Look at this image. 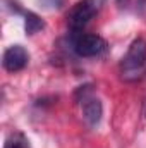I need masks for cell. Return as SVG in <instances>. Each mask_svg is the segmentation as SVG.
<instances>
[{"mask_svg":"<svg viewBox=\"0 0 146 148\" xmlns=\"http://www.w3.org/2000/svg\"><path fill=\"white\" fill-rule=\"evenodd\" d=\"M120 77L127 83L138 81L145 76L146 71V40L136 38L129 45L126 55L120 60Z\"/></svg>","mask_w":146,"mask_h":148,"instance_id":"obj_1","label":"cell"},{"mask_svg":"<svg viewBox=\"0 0 146 148\" xmlns=\"http://www.w3.org/2000/svg\"><path fill=\"white\" fill-rule=\"evenodd\" d=\"M105 0H79L67 14V26L72 33L81 31L103 7Z\"/></svg>","mask_w":146,"mask_h":148,"instance_id":"obj_2","label":"cell"},{"mask_svg":"<svg viewBox=\"0 0 146 148\" xmlns=\"http://www.w3.org/2000/svg\"><path fill=\"white\" fill-rule=\"evenodd\" d=\"M71 45L76 55L79 57H98L107 50V41L98 35L91 33H72Z\"/></svg>","mask_w":146,"mask_h":148,"instance_id":"obj_3","label":"cell"},{"mask_svg":"<svg viewBox=\"0 0 146 148\" xmlns=\"http://www.w3.org/2000/svg\"><path fill=\"white\" fill-rule=\"evenodd\" d=\"M88 88H89V86H84V88L79 90V93L83 95L81 100H79V103H81V112H83L84 121H86L91 127H95V126H98L100 121H102L103 105H102L100 98H96V97L93 95V91L88 90Z\"/></svg>","mask_w":146,"mask_h":148,"instance_id":"obj_4","label":"cell"},{"mask_svg":"<svg viewBox=\"0 0 146 148\" xmlns=\"http://www.w3.org/2000/svg\"><path fill=\"white\" fill-rule=\"evenodd\" d=\"M28 60H29V55H28V52L23 45H10L3 52L2 66L9 73H17V71H23L28 66Z\"/></svg>","mask_w":146,"mask_h":148,"instance_id":"obj_5","label":"cell"},{"mask_svg":"<svg viewBox=\"0 0 146 148\" xmlns=\"http://www.w3.org/2000/svg\"><path fill=\"white\" fill-rule=\"evenodd\" d=\"M45 28V23L43 19L35 14V12H26L24 16V29H26V35H36L38 31H41Z\"/></svg>","mask_w":146,"mask_h":148,"instance_id":"obj_6","label":"cell"},{"mask_svg":"<svg viewBox=\"0 0 146 148\" xmlns=\"http://www.w3.org/2000/svg\"><path fill=\"white\" fill-rule=\"evenodd\" d=\"M5 148H31L29 147V141L23 136V134H12L9 140H7V143H5Z\"/></svg>","mask_w":146,"mask_h":148,"instance_id":"obj_7","label":"cell"},{"mask_svg":"<svg viewBox=\"0 0 146 148\" xmlns=\"http://www.w3.org/2000/svg\"><path fill=\"white\" fill-rule=\"evenodd\" d=\"M45 9H60L64 5V0H40Z\"/></svg>","mask_w":146,"mask_h":148,"instance_id":"obj_8","label":"cell"},{"mask_svg":"<svg viewBox=\"0 0 146 148\" xmlns=\"http://www.w3.org/2000/svg\"><path fill=\"white\" fill-rule=\"evenodd\" d=\"M117 3H119L120 7H124V5H127V3H129V0H117Z\"/></svg>","mask_w":146,"mask_h":148,"instance_id":"obj_9","label":"cell"},{"mask_svg":"<svg viewBox=\"0 0 146 148\" xmlns=\"http://www.w3.org/2000/svg\"><path fill=\"white\" fill-rule=\"evenodd\" d=\"M143 114H145V117H146V100H145V109H143Z\"/></svg>","mask_w":146,"mask_h":148,"instance_id":"obj_10","label":"cell"}]
</instances>
